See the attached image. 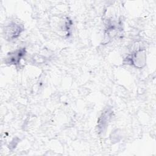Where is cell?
Returning a JSON list of instances; mask_svg holds the SVG:
<instances>
[{"label": "cell", "instance_id": "1", "mask_svg": "<svg viewBox=\"0 0 156 156\" xmlns=\"http://www.w3.org/2000/svg\"><path fill=\"white\" fill-rule=\"evenodd\" d=\"M25 48L18 49L13 52L9 53L6 58L5 62L11 65H18L20 62L21 58L25 55Z\"/></svg>", "mask_w": 156, "mask_h": 156}, {"label": "cell", "instance_id": "2", "mask_svg": "<svg viewBox=\"0 0 156 156\" xmlns=\"http://www.w3.org/2000/svg\"><path fill=\"white\" fill-rule=\"evenodd\" d=\"M22 30L23 28H21L20 24L12 23L6 29V34L8 35L9 38L13 39L17 37Z\"/></svg>", "mask_w": 156, "mask_h": 156}]
</instances>
